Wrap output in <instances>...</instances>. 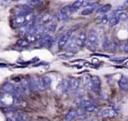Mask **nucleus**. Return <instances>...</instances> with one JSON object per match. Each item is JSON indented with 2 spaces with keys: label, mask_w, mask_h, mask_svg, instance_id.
<instances>
[{
  "label": "nucleus",
  "mask_w": 128,
  "mask_h": 121,
  "mask_svg": "<svg viewBox=\"0 0 128 121\" xmlns=\"http://www.w3.org/2000/svg\"><path fill=\"white\" fill-rule=\"evenodd\" d=\"M35 16L32 12H24L18 11L15 16L13 18L11 22V26L13 28H22L27 25Z\"/></svg>",
  "instance_id": "obj_1"
},
{
  "label": "nucleus",
  "mask_w": 128,
  "mask_h": 121,
  "mask_svg": "<svg viewBox=\"0 0 128 121\" xmlns=\"http://www.w3.org/2000/svg\"><path fill=\"white\" fill-rule=\"evenodd\" d=\"M84 82L86 88L92 92H98L100 90L101 80L97 76H86Z\"/></svg>",
  "instance_id": "obj_2"
},
{
  "label": "nucleus",
  "mask_w": 128,
  "mask_h": 121,
  "mask_svg": "<svg viewBox=\"0 0 128 121\" xmlns=\"http://www.w3.org/2000/svg\"><path fill=\"white\" fill-rule=\"evenodd\" d=\"M98 35L94 29H90L87 34V40L86 43V48L90 51L95 52L98 46Z\"/></svg>",
  "instance_id": "obj_3"
},
{
  "label": "nucleus",
  "mask_w": 128,
  "mask_h": 121,
  "mask_svg": "<svg viewBox=\"0 0 128 121\" xmlns=\"http://www.w3.org/2000/svg\"><path fill=\"white\" fill-rule=\"evenodd\" d=\"M76 29V26H74L70 28L61 36L58 42V46L59 49H62L64 48L65 46L71 38L72 34Z\"/></svg>",
  "instance_id": "obj_4"
},
{
  "label": "nucleus",
  "mask_w": 128,
  "mask_h": 121,
  "mask_svg": "<svg viewBox=\"0 0 128 121\" xmlns=\"http://www.w3.org/2000/svg\"><path fill=\"white\" fill-rule=\"evenodd\" d=\"M30 88L34 92L44 91L45 90L42 82V78L31 77L28 80Z\"/></svg>",
  "instance_id": "obj_5"
},
{
  "label": "nucleus",
  "mask_w": 128,
  "mask_h": 121,
  "mask_svg": "<svg viewBox=\"0 0 128 121\" xmlns=\"http://www.w3.org/2000/svg\"><path fill=\"white\" fill-rule=\"evenodd\" d=\"M55 39L52 35H45L36 41V47H50L54 42Z\"/></svg>",
  "instance_id": "obj_6"
},
{
  "label": "nucleus",
  "mask_w": 128,
  "mask_h": 121,
  "mask_svg": "<svg viewBox=\"0 0 128 121\" xmlns=\"http://www.w3.org/2000/svg\"><path fill=\"white\" fill-rule=\"evenodd\" d=\"M74 12L71 6H66L59 10L58 14V20L60 21L66 20Z\"/></svg>",
  "instance_id": "obj_7"
},
{
  "label": "nucleus",
  "mask_w": 128,
  "mask_h": 121,
  "mask_svg": "<svg viewBox=\"0 0 128 121\" xmlns=\"http://www.w3.org/2000/svg\"><path fill=\"white\" fill-rule=\"evenodd\" d=\"M64 50L66 52L71 54H76L78 52V46L76 42V38L72 36L70 38L64 48Z\"/></svg>",
  "instance_id": "obj_8"
},
{
  "label": "nucleus",
  "mask_w": 128,
  "mask_h": 121,
  "mask_svg": "<svg viewBox=\"0 0 128 121\" xmlns=\"http://www.w3.org/2000/svg\"><path fill=\"white\" fill-rule=\"evenodd\" d=\"M14 101V98L13 96L9 93H1L0 96V104L4 106H10L12 105Z\"/></svg>",
  "instance_id": "obj_9"
},
{
  "label": "nucleus",
  "mask_w": 128,
  "mask_h": 121,
  "mask_svg": "<svg viewBox=\"0 0 128 121\" xmlns=\"http://www.w3.org/2000/svg\"><path fill=\"white\" fill-rule=\"evenodd\" d=\"M87 35L84 32H80L76 38V42L78 47H83L86 45Z\"/></svg>",
  "instance_id": "obj_10"
},
{
  "label": "nucleus",
  "mask_w": 128,
  "mask_h": 121,
  "mask_svg": "<svg viewBox=\"0 0 128 121\" xmlns=\"http://www.w3.org/2000/svg\"><path fill=\"white\" fill-rule=\"evenodd\" d=\"M108 22L110 26H114L116 25L120 20L118 13L116 11L112 12L108 16Z\"/></svg>",
  "instance_id": "obj_11"
},
{
  "label": "nucleus",
  "mask_w": 128,
  "mask_h": 121,
  "mask_svg": "<svg viewBox=\"0 0 128 121\" xmlns=\"http://www.w3.org/2000/svg\"><path fill=\"white\" fill-rule=\"evenodd\" d=\"M68 80V83H69V87H70V91H71L72 92H76L80 85V82L79 80L74 77L70 78Z\"/></svg>",
  "instance_id": "obj_12"
},
{
  "label": "nucleus",
  "mask_w": 128,
  "mask_h": 121,
  "mask_svg": "<svg viewBox=\"0 0 128 121\" xmlns=\"http://www.w3.org/2000/svg\"><path fill=\"white\" fill-rule=\"evenodd\" d=\"M100 115L104 117L113 118H115V117L117 116L118 113L114 109L107 108V109H105V110H103L101 112Z\"/></svg>",
  "instance_id": "obj_13"
},
{
  "label": "nucleus",
  "mask_w": 128,
  "mask_h": 121,
  "mask_svg": "<svg viewBox=\"0 0 128 121\" xmlns=\"http://www.w3.org/2000/svg\"><path fill=\"white\" fill-rule=\"evenodd\" d=\"M98 6V2H94L92 4L88 6L82 12V14L83 16H88L93 13L94 10Z\"/></svg>",
  "instance_id": "obj_14"
},
{
  "label": "nucleus",
  "mask_w": 128,
  "mask_h": 121,
  "mask_svg": "<svg viewBox=\"0 0 128 121\" xmlns=\"http://www.w3.org/2000/svg\"><path fill=\"white\" fill-rule=\"evenodd\" d=\"M20 86L24 92V94L28 95V94L29 89L30 88L28 80L26 78L22 79L20 82Z\"/></svg>",
  "instance_id": "obj_15"
},
{
  "label": "nucleus",
  "mask_w": 128,
  "mask_h": 121,
  "mask_svg": "<svg viewBox=\"0 0 128 121\" xmlns=\"http://www.w3.org/2000/svg\"><path fill=\"white\" fill-rule=\"evenodd\" d=\"M118 84L122 90H128V80L126 77L122 76L118 80Z\"/></svg>",
  "instance_id": "obj_16"
},
{
  "label": "nucleus",
  "mask_w": 128,
  "mask_h": 121,
  "mask_svg": "<svg viewBox=\"0 0 128 121\" xmlns=\"http://www.w3.org/2000/svg\"><path fill=\"white\" fill-rule=\"evenodd\" d=\"M2 88L4 92L12 94L14 90V86L10 82H6L4 84Z\"/></svg>",
  "instance_id": "obj_17"
},
{
  "label": "nucleus",
  "mask_w": 128,
  "mask_h": 121,
  "mask_svg": "<svg viewBox=\"0 0 128 121\" xmlns=\"http://www.w3.org/2000/svg\"><path fill=\"white\" fill-rule=\"evenodd\" d=\"M78 111L76 110H70L66 116L65 121H72L78 116Z\"/></svg>",
  "instance_id": "obj_18"
},
{
  "label": "nucleus",
  "mask_w": 128,
  "mask_h": 121,
  "mask_svg": "<svg viewBox=\"0 0 128 121\" xmlns=\"http://www.w3.org/2000/svg\"><path fill=\"white\" fill-rule=\"evenodd\" d=\"M111 8H112L111 4H106L98 8L96 11V12L98 14H100L102 15L105 14L106 13L108 12L110 10Z\"/></svg>",
  "instance_id": "obj_19"
},
{
  "label": "nucleus",
  "mask_w": 128,
  "mask_h": 121,
  "mask_svg": "<svg viewBox=\"0 0 128 121\" xmlns=\"http://www.w3.org/2000/svg\"><path fill=\"white\" fill-rule=\"evenodd\" d=\"M60 86L62 91L64 93H66L70 91L68 80L64 79L62 80L60 84Z\"/></svg>",
  "instance_id": "obj_20"
},
{
  "label": "nucleus",
  "mask_w": 128,
  "mask_h": 121,
  "mask_svg": "<svg viewBox=\"0 0 128 121\" xmlns=\"http://www.w3.org/2000/svg\"><path fill=\"white\" fill-rule=\"evenodd\" d=\"M84 0H78L74 1L72 4L71 5L73 12L74 13L77 12V10L82 6H83Z\"/></svg>",
  "instance_id": "obj_21"
},
{
  "label": "nucleus",
  "mask_w": 128,
  "mask_h": 121,
  "mask_svg": "<svg viewBox=\"0 0 128 121\" xmlns=\"http://www.w3.org/2000/svg\"><path fill=\"white\" fill-rule=\"evenodd\" d=\"M42 82L43 84V86L46 90L48 89L51 86L52 84V80L51 78L48 76H44L42 78Z\"/></svg>",
  "instance_id": "obj_22"
},
{
  "label": "nucleus",
  "mask_w": 128,
  "mask_h": 121,
  "mask_svg": "<svg viewBox=\"0 0 128 121\" xmlns=\"http://www.w3.org/2000/svg\"><path fill=\"white\" fill-rule=\"evenodd\" d=\"M15 121H28V116L23 113H16L14 115Z\"/></svg>",
  "instance_id": "obj_23"
},
{
  "label": "nucleus",
  "mask_w": 128,
  "mask_h": 121,
  "mask_svg": "<svg viewBox=\"0 0 128 121\" xmlns=\"http://www.w3.org/2000/svg\"><path fill=\"white\" fill-rule=\"evenodd\" d=\"M17 111V109L13 106H7L2 109V112L4 114H8L12 112H15Z\"/></svg>",
  "instance_id": "obj_24"
},
{
  "label": "nucleus",
  "mask_w": 128,
  "mask_h": 121,
  "mask_svg": "<svg viewBox=\"0 0 128 121\" xmlns=\"http://www.w3.org/2000/svg\"><path fill=\"white\" fill-rule=\"evenodd\" d=\"M16 44L19 46L26 48V47H28L29 46L30 43L25 38H24L19 40L18 41Z\"/></svg>",
  "instance_id": "obj_25"
},
{
  "label": "nucleus",
  "mask_w": 128,
  "mask_h": 121,
  "mask_svg": "<svg viewBox=\"0 0 128 121\" xmlns=\"http://www.w3.org/2000/svg\"><path fill=\"white\" fill-rule=\"evenodd\" d=\"M28 4L30 6H38L43 4V1L39 0H30L28 1Z\"/></svg>",
  "instance_id": "obj_26"
},
{
  "label": "nucleus",
  "mask_w": 128,
  "mask_h": 121,
  "mask_svg": "<svg viewBox=\"0 0 128 121\" xmlns=\"http://www.w3.org/2000/svg\"><path fill=\"white\" fill-rule=\"evenodd\" d=\"M116 48H117L116 42L114 40H110L108 50L112 52H114L116 50Z\"/></svg>",
  "instance_id": "obj_27"
},
{
  "label": "nucleus",
  "mask_w": 128,
  "mask_h": 121,
  "mask_svg": "<svg viewBox=\"0 0 128 121\" xmlns=\"http://www.w3.org/2000/svg\"><path fill=\"white\" fill-rule=\"evenodd\" d=\"M98 105L96 102H93L92 104H90L88 107L84 109V110L87 112H94L98 108Z\"/></svg>",
  "instance_id": "obj_28"
},
{
  "label": "nucleus",
  "mask_w": 128,
  "mask_h": 121,
  "mask_svg": "<svg viewBox=\"0 0 128 121\" xmlns=\"http://www.w3.org/2000/svg\"><path fill=\"white\" fill-rule=\"evenodd\" d=\"M74 56V54H62L58 55V57L62 60H68L70 58H72Z\"/></svg>",
  "instance_id": "obj_29"
},
{
  "label": "nucleus",
  "mask_w": 128,
  "mask_h": 121,
  "mask_svg": "<svg viewBox=\"0 0 128 121\" xmlns=\"http://www.w3.org/2000/svg\"><path fill=\"white\" fill-rule=\"evenodd\" d=\"M128 58L126 57H118V58H114L110 60V61L116 62V63H122L125 61Z\"/></svg>",
  "instance_id": "obj_30"
},
{
  "label": "nucleus",
  "mask_w": 128,
  "mask_h": 121,
  "mask_svg": "<svg viewBox=\"0 0 128 121\" xmlns=\"http://www.w3.org/2000/svg\"><path fill=\"white\" fill-rule=\"evenodd\" d=\"M108 16L106 14H103L98 18V23H106L108 22Z\"/></svg>",
  "instance_id": "obj_31"
},
{
  "label": "nucleus",
  "mask_w": 128,
  "mask_h": 121,
  "mask_svg": "<svg viewBox=\"0 0 128 121\" xmlns=\"http://www.w3.org/2000/svg\"><path fill=\"white\" fill-rule=\"evenodd\" d=\"M118 16L120 18V20L122 21H125L128 19V16L127 14L124 12H120L118 13Z\"/></svg>",
  "instance_id": "obj_32"
},
{
  "label": "nucleus",
  "mask_w": 128,
  "mask_h": 121,
  "mask_svg": "<svg viewBox=\"0 0 128 121\" xmlns=\"http://www.w3.org/2000/svg\"><path fill=\"white\" fill-rule=\"evenodd\" d=\"M110 40L107 38H105L104 40L102 42V48L104 50H107L108 49V46H109Z\"/></svg>",
  "instance_id": "obj_33"
},
{
  "label": "nucleus",
  "mask_w": 128,
  "mask_h": 121,
  "mask_svg": "<svg viewBox=\"0 0 128 121\" xmlns=\"http://www.w3.org/2000/svg\"><path fill=\"white\" fill-rule=\"evenodd\" d=\"M12 0H1L0 4L2 6H8L10 4Z\"/></svg>",
  "instance_id": "obj_34"
},
{
  "label": "nucleus",
  "mask_w": 128,
  "mask_h": 121,
  "mask_svg": "<svg viewBox=\"0 0 128 121\" xmlns=\"http://www.w3.org/2000/svg\"><path fill=\"white\" fill-rule=\"evenodd\" d=\"M124 6H128V0H126L124 2Z\"/></svg>",
  "instance_id": "obj_35"
},
{
  "label": "nucleus",
  "mask_w": 128,
  "mask_h": 121,
  "mask_svg": "<svg viewBox=\"0 0 128 121\" xmlns=\"http://www.w3.org/2000/svg\"><path fill=\"white\" fill-rule=\"evenodd\" d=\"M126 45H128V40H126Z\"/></svg>",
  "instance_id": "obj_36"
}]
</instances>
